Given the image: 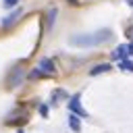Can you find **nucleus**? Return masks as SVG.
I'll return each mask as SVG.
<instances>
[{"label":"nucleus","mask_w":133,"mask_h":133,"mask_svg":"<svg viewBox=\"0 0 133 133\" xmlns=\"http://www.w3.org/2000/svg\"><path fill=\"white\" fill-rule=\"evenodd\" d=\"M127 56H129V46H127V44L114 48V52H112V58H114V60H123V58H127Z\"/></svg>","instance_id":"6"},{"label":"nucleus","mask_w":133,"mask_h":133,"mask_svg":"<svg viewBox=\"0 0 133 133\" xmlns=\"http://www.w3.org/2000/svg\"><path fill=\"white\" fill-rule=\"evenodd\" d=\"M37 69L44 73V77H52L56 73V66H54V60L52 58H42L39 64H37Z\"/></svg>","instance_id":"3"},{"label":"nucleus","mask_w":133,"mask_h":133,"mask_svg":"<svg viewBox=\"0 0 133 133\" xmlns=\"http://www.w3.org/2000/svg\"><path fill=\"white\" fill-rule=\"evenodd\" d=\"M19 17H21V8L12 10L10 15H6V17L2 19V27H4V29H8V27H10V25H12V23H15L17 19H19Z\"/></svg>","instance_id":"5"},{"label":"nucleus","mask_w":133,"mask_h":133,"mask_svg":"<svg viewBox=\"0 0 133 133\" xmlns=\"http://www.w3.org/2000/svg\"><path fill=\"white\" fill-rule=\"evenodd\" d=\"M112 37V31L110 29H98L94 33H79V35H73L71 37V44L73 46H79V48H91V46H100L104 42H108Z\"/></svg>","instance_id":"1"},{"label":"nucleus","mask_w":133,"mask_h":133,"mask_svg":"<svg viewBox=\"0 0 133 133\" xmlns=\"http://www.w3.org/2000/svg\"><path fill=\"white\" fill-rule=\"evenodd\" d=\"M39 112L46 116V114H48V106H39Z\"/></svg>","instance_id":"13"},{"label":"nucleus","mask_w":133,"mask_h":133,"mask_svg":"<svg viewBox=\"0 0 133 133\" xmlns=\"http://www.w3.org/2000/svg\"><path fill=\"white\" fill-rule=\"evenodd\" d=\"M69 125H71L73 131H79V129H81V121H79V116H77V114H71V116H69Z\"/></svg>","instance_id":"8"},{"label":"nucleus","mask_w":133,"mask_h":133,"mask_svg":"<svg viewBox=\"0 0 133 133\" xmlns=\"http://www.w3.org/2000/svg\"><path fill=\"white\" fill-rule=\"evenodd\" d=\"M2 4H4V8H12L19 4V0H2Z\"/></svg>","instance_id":"12"},{"label":"nucleus","mask_w":133,"mask_h":133,"mask_svg":"<svg viewBox=\"0 0 133 133\" xmlns=\"http://www.w3.org/2000/svg\"><path fill=\"white\" fill-rule=\"evenodd\" d=\"M118 66H121L123 71H129V73H133V60H129V58H123V60H118Z\"/></svg>","instance_id":"9"},{"label":"nucleus","mask_w":133,"mask_h":133,"mask_svg":"<svg viewBox=\"0 0 133 133\" xmlns=\"http://www.w3.org/2000/svg\"><path fill=\"white\" fill-rule=\"evenodd\" d=\"M127 46H129V56H133V42H131V44H127Z\"/></svg>","instance_id":"14"},{"label":"nucleus","mask_w":133,"mask_h":133,"mask_svg":"<svg viewBox=\"0 0 133 133\" xmlns=\"http://www.w3.org/2000/svg\"><path fill=\"white\" fill-rule=\"evenodd\" d=\"M69 110H71V114H77V116H87L85 108L81 106V94L71 96V100H69Z\"/></svg>","instance_id":"2"},{"label":"nucleus","mask_w":133,"mask_h":133,"mask_svg":"<svg viewBox=\"0 0 133 133\" xmlns=\"http://www.w3.org/2000/svg\"><path fill=\"white\" fill-rule=\"evenodd\" d=\"M110 69H112V64H110V62H104V64H96V66H94V69L89 71V75H91V77H96V75H102V73H108Z\"/></svg>","instance_id":"7"},{"label":"nucleus","mask_w":133,"mask_h":133,"mask_svg":"<svg viewBox=\"0 0 133 133\" xmlns=\"http://www.w3.org/2000/svg\"><path fill=\"white\" fill-rule=\"evenodd\" d=\"M54 19H56V8H50V10H48V17H46V25H48V29L54 25Z\"/></svg>","instance_id":"10"},{"label":"nucleus","mask_w":133,"mask_h":133,"mask_svg":"<svg viewBox=\"0 0 133 133\" xmlns=\"http://www.w3.org/2000/svg\"><path fill=\"white\" fill-rule=\"evenodd\" d=\"M21 79H23V71H21L19 66H15V69H12V73H10V77H8V87L19 85V83H21Z\"/></svg>","instance_id":"4"},{"label":"nucleus","mask_w":133,"mask_h":133,"mask_svg":"<svg viewBox=\"0 0 133 133\" xmlns=\"http://www.w3.org/2000/svg\"><path fill=\"white\" fill-rule=\"evenodd\" d=\"M42 77H44V73H42V71H39L37 66H35V69H33L31 73H29V79H42Z\"/></svg>","instance_id":"11"},{"label":"nucleus","mask_w":133,"mask_h":133,"mask_svg":"<svg viewBox=\"0 0 133 133\" xmlns=\"http://www.w3.org/2000/svg\"><path fill=\"white\" fill-rule=\"evenodd\" d=\"M69 2H71V4H75V0H69Z\"/></svg>","instance_id":"15"}]
</instances>
